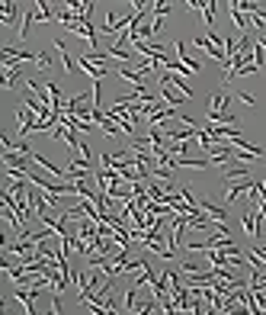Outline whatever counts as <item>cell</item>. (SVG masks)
Wrapping results in <instances>:
<instances>
[{
  "label": "cell",
  "mask_w": 266,
  "mask_h": 315,
  "mask_svg": "<svg viewBox=\"0 0 266 315\" xmlns=\"http://www.w3.org/2000/svg\"><path fill=\"white\" fill-rule=\"evenodd\" d=\"M71 35H80V39H87L90 42V52H100V32L93 29V23H77L74 29H71Z\"/></svg>",
  "instance_id": "6da1fadb"
},
{
  "label": "cell",
  "mask_w": 266,
  "mask_h": 315,
  "mask_svg": "<svg viewBox=\"0 0 266 315\" xmlns=\"http://www.w3.org/2000/svg\"><path fill=\"white\" fill-rule=\"evenodd\" d=\"M151 10H154V19H164V16L173 10V4H170V0H157V4H154Z\"/></svg>",
  "instance_id": "d6986e66"
},
{
  "label": "cell",
  "mask_w": 266,
  "mask_h": 315,
  "mask_svg": "<svg viewBox=\"0 0 266 315\" xmlns=\"http://www.w3.org/2000/svg\"><path fill=\"white\" fill-rule=\"evenodd\" d=\"M161 100H164L167 106H173V110H180V106H183V100H186V96L180 93L176 87H170V84H161Z\"/></svg>",
  "instance_id": "5b68a950"
},
{
  "label": "cell",
  "mask_w": 266,
  "mask_h": 315,
  "mask_svg": "<svg viewBox=\"0 0 266 315\" xmlns=\"http://www.w3.org/2000/svg\"><path fill=\"white\" fill-rule=\"evenodd\" d=\"M0 84H4L7 90H13L19 84V68H10V71H0Z\"/></svg>",
  "instance_id": "2e32d148"
},
{
  "label": "cell",
  "mask_w": 266,
  "mask_h": 315,
  "mask_svg": "<svg viewBox=\"0 0 266 315\" xmlns=\"http://www.w3.org/2000/svg\"><path fill=\"white\" fill-rule=\"evenodd\" d=\"M32 23H35V4H29L26 7V13H23V23H19V39H26V35H29V26H32Z\"/></svg>",
  "instance_id": "4fadbf2b"
},
{
  "label": "cell",
  "mask_w": 266,
  "mask_h": 315,
  "mask_svg": "<svg viewBox=\"0 0 266 315\" xmlns=\"http://www.w3.org/2000/svg\"><path fill=\"white\" fill-rule=\"evenodd\" d=\"M35 19H39V23H52V19H58V13L48 10L45 0H35Z\"/></svg>",
  "instance_id": "9a60e30c"
},
{
  "label": "cell",
  "mask_w": 266,
  "mask_h": 315,
  "mask_svg": "<svg viewBox=\"0 0 266 315\" xmlns=\"http://www.w3.org/2000/svg\"><path fill=\"white\" fill-rule=\"evenodd\" d=\"M173 48H176V62H180V65H186V68L192 71V74H199V71H202V65L196 62V58H189V52H186V42H183V39H176V45H173Z\"/></svg>",
  "instance_id": "277c9868"
},
{
  "label": "cell",
  "mask_w": 266,
  "mask_h": 315,
  "mask_svg": "<svg viewBox=\"0 0 266 315\" xmlns=\"http://www.w3.org/2000/svg\"><path fill=\"white\" fill-rule=\"evenodd\" d=\"M228 13H231V19L237 23V29L244 32V35H247V32L253 29V26H250V16L244 13V10H237V4H234V0H231V4H228Z\"/></svg>",
  "instance_id": "52a82bcc"
},
{
  "label": "cell",
  "mask_w": 266,
  "mask_h": 315,
  "mask_svg": "<svg viewBox=\"0 0 266 315\" xmlns=\"http://www.w3.org/2000/svg\"><path fill=\"white\" fill-rule=\"evenodd\" d=\"M48 315H61V302H58V296L52 299V309H48Z\"/></svg>",
  "instance_id": "cb8c5ba5"
},
{
  "label": "cell",
  "mask_w": 266,
  "mask_h": 315,
  "mask_svg": "<svg viewBox=\"0 0 266 315\" xmlns=\"http://www.w3.org/2000/svg\"><path fill=\"white\" fill-rule=\"evenodd\" d=\"M55 52H58V55H61V65H64V71H68V74H74V71H77V65H74V58H71V55H68V45H64L61 39H58V42H55Z\"/></svg>",
  "instance_id": "7c38bea8"
},
{
  "label": "cell",
  "mask_w": 266,
  "mask_h": 315,
  "mask_svg": "<svg viewBox=\"0 0 266 315\" xmlns=\"http://www.w3.org/2000/svg\"><path fill=\"white\" fill-rule=\"evenodd\" d=\"M35 65H39V68H52V58H48V52H35Z\"/></svg>",
  "instance_id": "7402d4cb"
},
{
  "label": "cell",
  "mask_w": 266,
  "mask_h": 315,
  "mask_svg": "<svg viewBox=\"0 0 266 315\" xmlns=\"http://www.w3.org/2000/svg\"><path fill=\"white\" fill-rule=\"evenodd\" d=\"M237 100L244 106H257V96H253V93H237Z\"/></svg>",
  "instance_id": "603a6c76"
},
{
  "label": "cell",
  "mask_w": 266,
  "mask_h": 315,
  "mask_svg": "<svg viewBox=\"0 0 266 315\" xmlns=\"http://www.w3.org/2000/svg\"><path fill=\"white\" fill-rule=\"evenodd\" d=\"M119 74H122L128 84H135V87H144V74H141V71H135L131 65H122V68H119Z\"/></svg>",
  "instance_id": "5bb4252c"
},
{
  "label": "cell",
  "mask_w": 266,
  "mask_h": 315,
  "mask_svg": "<svg viewBox=\"0 0 266 315\" xmlns=\"http://www.w3.org/2000/svg\"><path fill=\"white\" fill-rule=\"evenodd\" d=\"M250 187H253V180H234V184L225 190V200H228V203H234V200L240 196V193H247Z\"/></svg>",
  "instance_id": "30bf717a"
},
{
  "label": "cell",
  "mask_w": 266,
  "mask_h": 315,
  "mask_svg": "<svg viewBox=\"0 0 266 315\" xmlns=\"http://www.w3.org/2000/svg\"><path fill=\"white\" fill-rule=\"evenodd\" d=\"M215 7H218L215 0H205V4H202V16H205V23H209V26H212V19H215Z\"/></svg>",
  "instance_id": "44dd1931"
},
{
  "label": "cell",
  "mask_w": 266,
  "mask_h": 315,
  "mask_svg": "<svg viewBox=\"0 0 266 315\" xmlns=\"http://www.w3.org/2000/svg\"><path fill=\"white\" fill-rule=\"evenodd\" d=\"M199 206H202V212L209 215L215 225H228V209H221V206H215V203H209V200H199Z\"/></svg>",
  "instance_id": "3957f363"
},
{
  "label": "cell",
  "mask_w": 266,
  "mask_h": 315,
  "mask_svg": "<svg viewBox=\"0 0 266 315\" xmlns=\"http://www.w3.org/2000/svg\"><path fill=\"white\" fill-rule=\"evenodd\" d=\"M209 267H212V264H196V261H183V264H180L183 273H205Z\"/></svg>",
  "instance_id": "e0dca14e"
},
{
  "label": "cell",
  "mask_w": 266,
  "mask_h": 315,
  "mask_svg": "<svg viewBox=\"0 0 266 315\" xmlns=\"http://www.w3.org/2000/svg\"><path fill=\"white\" fill-rule=\"evenodd\" d=\"M16 7H19V4H13V0H4V4H0V26H13Z\"/></svg>",
  "instance_id": "9c48e42d"
},
{
  "label": "cell",
  "mask_w": 266,
  "mask_h": 315,
  "mask_svg": "<svg viewBox=\"0 0 266 315\" xmlns=\"http://www.w3.org/2000/svg\"><path fill=\"white\" fill-rule=\"evenodd\" d=\"M196 142L202 145V151H205V154H209V151L215 148V139H212V135H209V132H205V129H199V132H196Z\"/></svg>",
  "instance_id": "ac0fdd59"
},
{
  "label": "cell",
  "mask_w": 266,
  "mask_h": 315,
  "mask_svg": "<svg viewBox=\"0 0 266 315\" xmlns=\"http://www.w3.org/2000/svg\"><path fill=\"white\" fill-rule=\"evenodd\" d=\"M77 68H83V71H87V74H90L93 81H103L106 74H109V68H100V65H93L87 55H77Z\"/></svg>",
  "instance_id": "8992f818"
},
{
  "label": "cell",
  "mask_w": 266,
  "mask_h": 315,
  "mask_svg": "<svg viewBox=\"0 0 266 315\" xmlns=\"http://www.w3.org/2000/svg\"><path fill=\"white\" fill-rule=\"evenodd\" d=\"M240 225H244L247 238H260V219H257V212H253V209L240 215Z\"/></svg>",
  "instance_id": "ba28073f"
},
{
  "label": "cell",
  "mask_w": 266,
  "mask_h": 315,
  "mask_svg": "<svg viewBox=\"0 0 266 315\" xmlns=\"http://www.w3.org/2000/svg\"><path fill=\"white\" fill-rule=\"evenodd\" d=\"M228 106H231V93H228V90H218V93H215L212 100H209V110H205V116H221V113H231Z\"/></svg>",
  "instance_id": "7a4b0ae2"
},
{
  "label": "cell",
  "mask_w": 266,
  "mask_h": 315,
  "mask_svg": "<svg viewBox=\"0 0 266 315\" xmlns=\"http://www.w3.org/2000/svg\"><path fill=\"white\" fill-rule=\"evenodd\" d=\"M247 174H250V167L247 164H228L225 167V180H231V184H234V180H247Z\"/></svg>",
  "instance_id": "8fae6325"
},
{
  "label": "cell",
  "mask_w": 266,
  "mask_h": 315,
  "mask_svg": "<svg viewBox=\"0 0 266 315\" xmlns=\"http://www.w3.org/2000/svg\"><path fill=\"white\" fill-rule=\"evenodd\" d=\"M253 65H257V68L266 65V48L260 45V39H257V45H253Z\"/></svg>",
  "instance_id": "ffe728a7"
}]
</instances>
